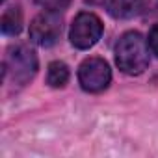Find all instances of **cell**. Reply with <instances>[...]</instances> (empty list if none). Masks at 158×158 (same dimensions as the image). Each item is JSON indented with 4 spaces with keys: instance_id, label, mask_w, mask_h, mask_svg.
<instances>
[{
    "instance_id": "cell-4",
    "label": "cell",
    "mask_w": 158,
    "mask_h": 158,
    "mask_svg": "<svg viewBox=\"0 0 158 158\" xmlns=\"http://www.w3.org/2000/svg\"><path fill=\"white\" fill-rule=\"evenodd\" d=\"M112 71L102 58H88L78 69V82L89 93H99L110 86Z\"/></svg>"
},
{
    "instance_id": "cell-7",
    "label": "cell",
    "mask_w": 158,
    "mask_h": 158,
    "mask_svg": "<svg viewBox=\"0 0 158 158\" xmlns=\"http://www.w3.org/2000/svg\"><path fill=\"white\" fill-rule=\"evenodd\" d=\"M69 67L63 63V61H52L48 65V71H47V82L48 86L52 88H63L67 82H69Z\"/></svg>"
},
{
    "instance_id": "cell-2",
    "label": "cell",
    "mask_w": 158,
    "mask_h": 158,
    "mask_svg": "<svg viewBox=\"0 0 158 158\" xmlns=\"http://www.w3.org/2000/svg\"><path fill=\"white\" fill-rule=\"evenodd\" d=\"M37 73V56L26 45H13L8 48L4 76H11L15 86H26Z\"/></svg>"
},
{
    "instance_id": "cell-5",
    "label": "cell",
    "mask_w": 158,
    "mask_h": 158,
    "mask_svg": "<svg viewBox=\"0 0 158 158\" xmlns=\"http://www.w3.org/2000/svg\"><path fill=\"white\" fill-rule=\"evenodd\" d=\"M63 19L60 11H43L30 23V39L39 47H52L60 39Z\"/></svg>"
},
{
    "instance_id": "cell-1",
    "label": "cell",
    "mask_w": 158,
    "mask_h": 158,
    "mask_svg": "<svg viewBox=\"0 0 158 158\" xmlns=\"http://www.w3.org/2000/svg\"><path fill=\"white\" fill-rule=\"evenodd\" d=\"M115 63L125 74H141L149 67V45L139 32H127L115 47Z\"/></svg>"
},
{
    "instance_id": "cell-8",
    "label": "cell",
    "mask_w": 158,
    "mask_h": 158,
    "mask_svg": "<svg viewBox=\"0 0 158 158\" xmlns=\"http://www.w3.org/2000/svg\"><path fill=\"white\" fill-rule=\"evenodd\" d=\"M2 32L4 34H8V35H15V34H19L21 32V28H23V15H21V10L19 8H10V10H6L4 11V15H2Z\"/></svg>"
},
{
    "instance_id": "cell-10",
    "label": "cell",
    "mask_w": 158,
    "mask_h": 158,
    "mask_svg": "<svg viewBox=\"0 0 158 158\" xmlns=\"http://www.w3.org/2000/svg\"><path fill=\"white\" fill-rule=\"evenodd\" d=\"M147 45H149V50L154 54V56H158V23L151 28V32H149V41H147Z\"/></svg>"
},
{
    "instance_id": "cell-6",
    "label": "cell",
    "mask_w": 158,
    "mask_h": 158,
    "mask_svg": "<svg viewBox=\"0 0 158 158\" xmlns=\"http://www.w3.org/2000/svg\"><path fill=\"white\" fill-rule=\"evenodd\" d=\"M143 4V0H106V8L115 19H130L134 17Z\"/></svg>"
},
{
    "instance_id": "cell-9",
    "label": "cell",
    "mask_w": 158,
    "mask_h": 158,
    "mask_svg": "<svg viewBox=\"0 0 158 158\" xmlns=\"http://www.w3.org/2000/svg\"><path fill=\"white\" fill-rule=\"evenodd\" d=\"M35 2L41 8L48 10V11H60V10H65L71 4V0H35Z\"/></svg>"
},
{
    "instance_id": "cell-3",
    "label": "cell",
    "mask_w": 158,
    "mask_h": 158,
    "mask_svg": "<svg viewBox=\"0 0 158 158\" xmlns=\"http://www.w3.org/2000/svg\"><path fill=\"white\" fill-rule=\"evenodd\" d=\"M102 30H104L102 21L95 13H78L71 24L69 39L73 47L86 50V48H91L101 39Z\"/></svg>"
}]
</instances>
